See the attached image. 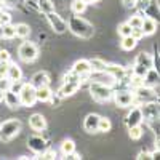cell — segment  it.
Listing matches in <instances>:
<instances>
[{
    "label": "cell",
    "instance_id": "obj_1",
    "mask_svg": "<svg viewBox=\"0 0 160 160\" xmlns=\"http://www.w3.org/2000/svg\"><path fill=\"white\" fill-rule=\"evenodd\" d=\"M68 28L69 31L80 37V38H91L93 34H95V28H93V24L88 22L87 19L83 18H80V16H72L68 22Z\"/></svg>",
    "mask_w": 160,
    "mask_h": 160
},
{
    "label": "cell",
    "instance_id": "obj_2",
    "mask_svg": "<svg viewBox=\"0 0 160 160\" xmlns=\"http://www.w3.org/2000/svg\"><path fill=\"white\" fill-rule=\"evenodd\" d=\"M19 131H21V122L16 118H10L7 122L0 123V139L3 142H8L15 136H18Z\"/></svg>",
    "mask_w": 160,
    "mask_h": 160
},
{
    "label": "cell",
    "instance_id": "obj_3",
    "mask_svg": "<svg viewBox=\"0 0 160 160\" xmlns=\"http://www.w3.org/2000/svg\"><path fill=\"white\" fill-rule=\"evenodd\" d=\"M90 93H91V96L95 98L96 101L99 102H104V101H109L114 95V91H112V87H108L106 83H101V82H91L90 87H88Z\"/></svg>",
    "mask_w": 160,
    "mask_h": 160
},
{
    "label": "cell",
    "instance_id": "obj_4",
    "mask_svg": "<svg viewBox=\"0 0 160 160\" xmlns=\"http://www.w3.org/2000/svg\"><path fill=\"white\" fill-rule=\"evenodd\" d=\"M18 55H19V59L24 61V62H32L37 59L38 56V48L34 42H22L18 48Z\"/></svg>",
    "mask_w": 160,
    "mask_h": 160
},
{
    "label": "cell",
    "instance_id": "obj_5",
    "mask_svg": "<svg viewBox=\"0 0 160 160\" xmlns=\"http://www.w3.org/2000/svg\"><path fill=\"white\" fill-rule=\"evenodd\" d=\"M19 102L21 106H26V108H32V106L35 104V87L32 83H22L19 93Z\"/></svg>",
    "mask_w": 160,
    "mask_h": 160
},
{
    "label": "cell",
    "instance_id": "obj_6",
    "mask_svg": "<svg viewBox=\"0 0 160 160\" xmlns=\"http://www.w3.org/2000/svg\"><path fill=\"white\" fill-rule=\"evenodd\" d=\"M155 98V93L151 87L148 85H141L138 88H135L133 91V102H148V101H152Z\"/></svg>",
    "mask_w": 160,
    "mask_h": 160
},
{
    "label": "cell",
    "instance_id": "obj_7",
    "mask_svg": "<svg viewBox=\"0 0 160 160\" xmlns=\"http://www.w3.org/2000/svg\"><path fill=\"white\" fill-rule=\"evenodd\" d=\"M141 114H142V120H148V122H155L158 118V104L154 101H148L142 102L141 106Z\"/></svg>",
    "mask_w": 160,
    "mask_h": 160
},
{
    "label": "cell",
    "instance_id": "obj_8",
    "mask_svg": "<svg viewBox=\"0 0 160 160\" xmlns=\"http://www.w3.org/2000/svg\"><path fill=\"white\" fill-rule=\"evenodd\" d=\"M47 19L51 26V29L55 31L56 34H64L66 31H68V22H66L58 13L51 11V13H47Z\"/></svg>",
    "mask_w": 160,
    "mask_h": 160
},
{
    "label": "cell",
    "instance_id": "obj_9",
    "mask_svg": "<svg viewBox=\"0 0 160 160\" xmlns=\"http://www.w3.org/2000/svg\"><path fill=\"white\" fill-rule=\"evenodd\" d=\"M28 146H29V149L35 154H42L45 149H48V144H47V139L42 138V136H38V135H34L28 139Z\"/></svg>",
    "mask_w": 160,
    "mask_h": 160
},
{
    "label": "cell",
    "instance_id": "obj_10",
    "mask_svg": "<svg viewBox=\"0 0 160 160\" xmlns=\"http://www.w3.org/2000/svg\"><path fill=\"white\" fill-rule=\"evenodd\" d=\"M112 96H114L115 104L118 106V108H128V106L133 104V93L131 91H127V90L115 91Z\"/></svg>",
    "mask_w": 160,
    "mask_h": 160
},
{
    "label": "cell",
    "instance_id": "obj_11",
    "mask_svg": "<svg viewBox=\"0 0 160 160\" xmlns=\"http://www.w3.org/2000/svg\"><path fill=\"white\" fill-rule=\"evenodd\" d=\"M80 83H82V82H64V83L61 85V88L58 90L56 95H58L61 99H62V98H68V96H72L74 93L78 91Z\"/></svg>",
    "mask_w": 160,
    "mask_h": 160
},
{
    "label": "cell",
    "instance_id": "obj_12",
    "mask_svg": "<svg viewBox=\"0 0 160 160\" xmlns=\"http://www.w3.org/2000/svg\"><path fill=\"white\" fill-rule=\"evenodd\" d=\"M142 123V114H141V108H133L127 118H125V125L127 128H131V127H136V125H141Z\"/></svg>",
    "mask_w": 160,
    "mask_h": 160
},
{
    "label": "cell",
    "instance_id": "obj_13",
    "mask_svg": "<svg viewBox=\"0 0 160 160\" xmlns=\"http://www.w3.org/2000/svg\"><path fill=\"white\" fill-rule=\"evenodd\" d=\"M29 127L34 131H43L47 128V120L42 114H32L29 117Z\"/></svg>",
    "mask_w": 160,
    "mask_h": 160
},
{
    "label": "cell",
    "instance_id": "obj_14",
    "mask_svg": "<svg viewBox=\"0 0 160 160\" xmlns=\"http://www.w3.org/2000/svg\"><path fill=\"white\" fill-rule=\"evenodd\" d=\"M106 72H108L115 82H120V80H123L125 75H127V71L122 68V66H117V64H108V68H106Z\"/></svg>",
    "mask_w": 160,
    "mask_h": 160
},
{
    "label": "cell",
    "instance_id": "obj_15",
    "mask_svg": "<svg viewBox=\"0 0 160 160\" xmlns=\"http://www.w3.org/2000/svg\"><path fill=\"white\" fill-rule=\"evenodd\" d=\"M5 77L10 80V82H16V80H21L22 78V71L18 64L15 62H8V68H7V74Z\"/></svg>",
    "mask_w": 160,
    "mask_h": 160
},
{
    "label": "cell",
    "instance_id": "obj_16",
    "mask_svg": "<svg viewBox=\"0 0 160 160\" xmlns=\"http://www.w3.org/2000/svg\"><path fill=\"white\" fill-rule=\"evenodd\" d=\"M31 83H32L35 88H38V87H45V85H50V75H48L45 71H38V72H35V74L32 75Z\"/></svg>",
    "mask_w": 160,
    "mask_h": 160
},
{
    "label": "cell",
    "instance_id": "obj_17",
    "mask_svg": "<svg viewBox=\"0 0 160 160\" xmlns=\"http://www.w3.org/2000/svg\"><path fill=\"white\" fill-rule=\"evenodd\" d=\"M99 117L98 114H88L85 122H83V128L88 131V133H96L98 131V123H99Z\"/></svg>",
    "mask_w": 160,
    "mask_h": 160
},
{
    "label": "cell",
    "instance_id": "obj_18",
    "mask_svg": "<svg viewBox=\"0 0 160 160\" xmlns=\"http://www.w3.org/2000/svg\"><path fill=\"white\" fill-rule=\"evenodd\" d=\"M3 101H5V104L8 106L10 109H16V108H19V106H21L18 93H13L10 90L3 91Z\"/></svg>",
    "mask_w": 160,
    "mask_h": 160
},
{
    "label": "cell",
    "instance_id": "obj_19",
    "mask_svg": "<svg viewBox=\"0 0 160 160\" xmlns=\"http://www.w3.org/2000/svg\"><path fill=\"white\" fill-rule=\"evenodd\" d=\"M141 31L144 35H152L155 31H157V22L154 18L148 16V18H142V22H141Z\"/></svg>",
    "mask_w": 160,
    "mask_h": 160
},
{
    "label": "cell",
    "instance_id": "obj_20",
    "mask_svg": "<svg viewBox=\"0 0 160 160\" xmlns=\"http://www.w3.org/2000/svg\"><path fill=\"white\" fill-rule=\"evenodd\" d=\"M51 96H53V91H51L50 85L35 88V99H37V101H40V102H48Z\"/></svg>",
    "mask_w": 160,
    "mask_h": 160
},
{
    "label": "cell",
    "instance_id": "obj_21",
    "mask_svg": "<svg viewBox=\"0 0 160 160\" xmlns=\"http://www.w3.org/2000/svg\"><path fill=\"white\" fill-rule=\"evenodd\" d=\"M136 66H141V68L144 69H151L154 68V58L149 55V53H139V55L136 56V61H135Z\"/></svg>",
    "mask_w": 160,
    "mask_h": 160
},
{
    "label": "cell",
    "instance_id": "obj_22",
    "mask_svg": "<svg viewBox=\"0 0 160 160\" xmlns=\"http://www.w3.org/2000/svg\"><path fill=\"white\" fill-rule=\"evenodd\" d=\"M72 71H74V72H77L80 77H82V75H87V74H90V72H91L90 61H88V59H78V61H75V64H74Z\"/></svg>",
    "mask_w": 160,
    "mask_h": 160
},
{
    "label": "cell",
    "instance_id": "obj_23",
    "mask_svg": "<svg viewBox=\"0 0 160 160\" xmlns=\"http://www.w3.org/2000/svg\"><path fill=\"white\" fill-rule=\"evenodd\" d=\"M142 78H144V85H148V87L157 85L158 83V71L155 68H151V69H148V72H146V75Z\"/></svg>",
    "mask_w": 160,
    "mask_h": 160
},
{
    "label": "cell",
    "instance_id": "obj_24",
    "mask_svg": "<svg viewBox=\"0 0 160 160\" xmlns=\"http://www.w3.org/2000/svg\"><path fill=\"white\" fill-rule=\"evenodd\" d=\"M90 68L95 74H99V72H106V68H108V62L99 59V58H93L90 59Z\"/></svg>",
    "mask_w": 160,
    "mask_h": 160
},
{
    "label": "cell",
    "instance_id": "obj_25",
    "mask_svg": "<svg viewBox=\"0 0 160 160\" xmlns=\"http://www.w3.org/2000/svg\"><path fill=\"white\" fill-rule=\"evenodd\" d=\"M0 35H2L3 38H13V37H16L15 26L10 24V22L2 24V26H0Z\"/></svg>",
    "mask_w": 160,
    "mask_h": 160
},
{
    "label": "cell",
    "instance_id": "obj_26",
    "mask_svg": "<svg viewBox=\"0 0 160 160\" xmlns=\"http://www.w3.org/2000/svg\"><path fill=\"white\" fill-rule=\"evenodd\" d=\"M138 40L133 37V35H127V37H122V42H120V47H122V50L125 51H131L133 48L136 47Z\"/></svg>",
    "mask_w": 160,
    "mask_h": 160
},
{
    "label": "cell",
    "instance_id": "obj_27",
    "mask_svg": "<svg viewBox=\"0 0 160 160\" xmlns=\"http://www.w3.org/2000/svg\"><path fill=\"white\" fill-rule=\"evenodd\" d=\"M72 152H75V142L72 139H64L61 142V154L62 155H71Z\"/></svg>",
    "mask_w": 160,
    "mask_h": 160
},
{
    "label": "cell",
    "instance_id": "obj_28",
    "mask_svg": "<svg viewBox=\"0 0 160 160\" xmlns=\"http://www.w3.org/2000/svg\"><path fill=\"white\" fill-rule=\"evenodd\" d=\"M37 8L47 15V13L55 11V3H53L51 0H37Z\"/></svg>",
    "mask_w": 160,
    "mask_h": 160
},
{
    "label": "cell",
    "instance_id": "obj_29",
    "mask_svg": "<svg viewBox=\"0 0 160 160\" xmlns=\"http://www.w3.org/2000/svg\"><path fill=\"white\" fill-rule=\"evenodd\" d=\"M15 31H16V37L19 38H26V37H29L31 35V28H29V24H16L15 26Z\"/></svg>",
    "mask_w": 160,
    "mask_h": 160
},
{
    "label": "cell",
    "instance_id": "obj_30",
    "mask_svg": "<svg viewBox=\"0 0 160 160\" xmlns=\"http://www.w3.org/2000/svg\"><path fill=\"white\" fill-rule=\"evenodd\" d=\"M85 10H87V3L83 2V0H74L72 2V11L75 13V15H82Z\"/></svg>",
    "mask_w": 160,
    "mask_h": 160
},
{
    "label": "cell",
    "instance_id": "obj_31",
    "mask_svg": "<svg viewBox=\"0 0 160 160\" xmlns=\"http://www.w3.org/2000/svg\"><path fill=\"white\" fill-rule=\"evenodd\" d=\"M111 120L108 117H99V123H98V131L101 133H106V131H109L111 130Z\"/></svg>",
    "mask_w": 160,
    "mask_h": 160
},
{
    "label": "cell",
    "instance_id": "obj_32",
    "mask_svg": "<svg viewBox=\"0 0 160 160\" xmlns=\"http://www.w3.org/2000/svg\"><path fill=\"white\" fill-rule=\"evenodd\" d=\"M128 135H130L131 139H139V138L142 136V128H141V125H136V127L128 128Z\"/></svg>",
    "mask_w": 160,
    "mask_h": 160
},
{
    "label": "cell",
    "instance_id": "obj_33",
    "mask_svg": "<svg viewBox=\"0 0 160 160\" xmlns=\"http://www.w3.org/2000/svg\"><path fill=\"white\" fill-rule=\"evenodd\" d=\"M141 85H144V78L141 75H135V74H133V77L130 78V87L135 90V88H138Z\"/></svg>",
    "mask_w": 160,
    "mask_h": 160
},
{
    "label": "cell",
    "instance_id": "obj_34",
    "mask_svg": "<svg viewBox=\"0 0 160 160\" xmlns=\"http://www.w3.org/2000/svg\"><path fill=\"white\" fill-rule=\"evenodd\" d=\"M118 34L122 35V37H127V35H131V26L128 24V22H122L118 26Z\"/></svg>",
    "mask_w": 160,
    "mask_h": 160
},
{
    "label": "cell",
    "instance_id": "obj_35",
    "mask_svg": "<svg viewBox=\"0 0 160 160\" xmlns=\"http://www.w3.org/2000/svg\"><path fill=\"white\" fill-rule=\"evenodd\" d=\"M130 26H131V29H135V28H141V22H142V16L141 15H135V16H131L128 21H127Z\"/></svg>",
    "mask_w": 160,
    "mask_h": 160
},
{
    "label": "cell",
    "instance_id": "obj_36",
    "mask_svg": "<svg viewBox=\"0 0 160 160\" xmlns=\"http://www.w3.org/2000/svg\"><path fill=\"white\" fill-rule=\"evenodd\" d=\"M64 82H82V77H80L77 72L71 71L64 75Z\"/></svg>",
    "mask_w": 160,
    "mask_h": 160
},
{
    "label": "cell",
    "instance_id": "obj_37",
    "mask_svg": "<svg viewBox=\"0 0 160 160\" xmlns=\"http://www.w3.org/2000/svg\"><path fill=\"white\" fill-rule=\"evenodd\" d=\"M133 7H136L139 11H146L151 7V0H135V5Z\"/></svg>",
    "mask_w": 160,
    "mask_h": 160
},
{
    "label": "cell",
    "instance_id": "obj_38",
    "mask_svg": "<svg viewBox=\"0 0 160 160\" xmlns=\"http://www.w3.org/2000/svg\"><path fill=\"white\" fill-rule=\"evenodd\" d=\"M10 85H11V82H10L7 77H0V91L10 90Z\"/></svg>",
    "mask_w": 160,
    "mask_h": 160
},
{
    "label": "cell",
    "instance_id": "obj_39",
    "mask_svg": "<svg viewBox=\"0 0 160 160\" xmlns=\"http://www.w3.org/2000/svg\"><path fill=\"white\" fill-rule=\"evenodd\" d=\"M21 87H22V82H21V80H16V82H11V85H10V91H13V93H19Z\"/></svg>",
    "mask_w": 160,
    "mask_h": 160
},
{
    "label": "cell",
    "instance_id": "obj_40",
    "mask_svg": "<svg viewBox=\"0 0 160 160\" xmlns=\"http://www.w3.org/2000/svg\"><path fill=\"white\" fill-rule=\"evenodd\" d=\"M146 72H148V69L141 68V66H136V64H135V68H133V74H135V75H141V77H144Z\"/></svg>",
    "mask_w": 160,
    "mask_h": 160
},
{
    "label": "cell",
    "instance_id": "obj_41",
    "mask_svg": "<svg viewBox=\"0 0 160 160\" xmlns=\"http://www.w3.org/2000/svg\"><path fill=\"white\" fill-rule=\"evenodd\" d=\"M42 157H43V158H47V160L55 158V157H56V152H55V151H51V149H45V151L42 152Z\"/></svg>",
    "mask_w": 160,
    "mask_h": 160
},
{
    "label": "cell",
    "instance_id": "obj_42",
    "mask_svg": "<svg viewBox=\"0 0 160 160\" xmlns=\"http://www.w3.org/2000/svg\"><path fill=\"white\" fill-rule=\"evenodd\" d=\"M0 62H10V53L7 50H0Z\"/></svg>",
    "mask_w": 160,
    "mask_h": 160
},
{
    "label": "cell",
    "instance_id": "obj_43",
    "mask_svg": "<svg viewBox=\"0 0 160 160\" xmlns=\"http://www.w3.org/2000/svg\"><path fill=\"white\" fill-rule=\"evenodd\" d=\"M131 35L135 37L136 40H139V38H142V37H144V34H142L141 28H135V29H131Z\"/></svg>",
    "mask_w": 160,
    "mask_h": 160
},
{
    "label": "cell",
    "instance_id": "obj_44",
    "mask_svg": "<svg viewBox=\"0 0 160 160\" xmlns=\"http://www.w3.org/2000/svg\"><path fill=\"white\" fill-rule=\"evenodd\" d=\"M10 15L8 13H0V24H7V22H10Z\"/></svg>",
    "mask_w": 160,
    "mask_h": 160
},
{
    "label": "cell",
    "instance_id": "obj_45",
    "mask_svg": "<svg viewBox=\"0 0 160 160\" xmlns=\"http://www.w3.org/2000/svg\"><path fill=\"white\" fill-rule=\"evenodd\" d=\"M136 158H138V160H144V158H146V160H149V158H152V157H151V154H149V152H144V151H142V152H139V154H138V157H136Z\"/></svg>",
    "mask_w": 160,
    "mask_h": 160
},
{
    "label": "cell",
    "instance_id": "obj_46",
    "mask_svg": "<svg viewBox=\"0 0 160 160\" xmlns=\"http://www.w3.org/2000/svg\"><path fill=\"white\" fill-rule=\"evenodd\" d=\"M7 68H8V62H0V77H5Z\"/></svg>",
    "mask_w": 160,
    "mask_h": 160
},
{
    "label": "cell",
    "instance_id": "obj_47",
    "mask_svg": "<svg viewBox=\"0 0 160 160\" xmlns=\"http://www.w3.org/2000/svg\"><path fill=\"white\" fill-rule=\"evenodd\" d=\"M122 2H123V5L127 8H131L133 5H135V0H122Z\"/></svg>",
    "mask_w": 160,
    "mask_h": 160
},
{
    "label": "cell",
    "instance_id": "obj_48",
    "mask_svg": "<svg viewBox=\"0 0 160 160\" xmlns=\"http://www.w3.org/2000/svg\"><path fill=\"white\" fill-rule=\"evenodd\" d=\"M83 2L88 5V3H93V2H96V0H83Z\"/></svg>",
    "mask_w": 160,
    "mask_h": 160
},
{
    "label": "cell",
    "instance_id": "obj_49",
    "mask_svg": "<svg viewBox=\"0 0 160 160\" xmlns=\"http://www.w3.org/2000/svg\"><path fill=\"white\" fill-rule=\"evenodd\" d=\"M3 101V91H0V102Z\"/></svg>",
    "mask_w": 160,
    "mask_h": 160
},
{
    "label": "cell",
    "instance_id": "obj_50",
    "mask_svg": "<svg viewBox=\"0 0 160 160\" xmlns=\"http://www.w3.org/2000/svg\"><path fill=\"white\" fill-rule=\"evenodd\" d=\"M96 2H98V0H96Z\"/></svg>",
    "mask_w": 160,
    "mask_h": 160
}]
</instances>
